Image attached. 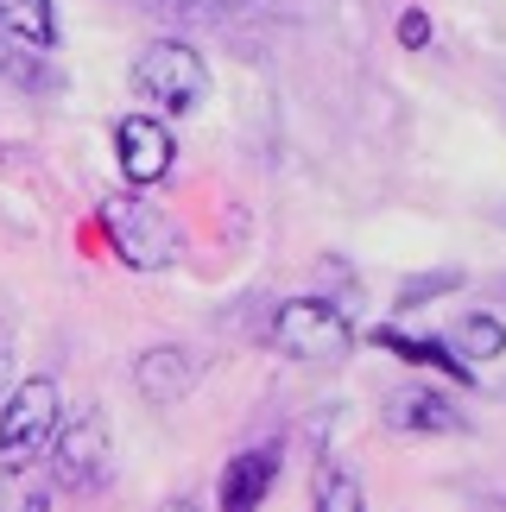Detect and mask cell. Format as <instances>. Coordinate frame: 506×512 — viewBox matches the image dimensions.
Segmentation results:
<instances>
[{
    "instance_id": "16",
    "label": "cell",
    "mask_w": 506,
    "mask_h": 512,
    "mask_svg": "<svg viewBox=\"0 0 506 512\" xmlns=\"http://www.w3.org/2000/svg\"><path fill=\"white\" fill-rule=\"evenodd\" d=\"M399 45H405V51H424V45H431V19H424L418 7L399 13Z\"/></svg>"
},
{
    "instance_id": "13",
    "label": "cell",
    "mask_w": 506,
    "mask_h": 512,
    "mask_svg": "<svg viewBox=\"0 0 506 512\" xmlns=\"http://www.w3.org/2000/svg\"><path fill=\"white\" fill-rule=\"evenodd\" d=\"M450 348L462 354V361H500L506 354V323L500 317H462L450 329Z\"/></svg>"
},
{
    "instance_id": "9",
    "label": "cell",
    "mask_w": 506,
    "mask_h": 512,
    "mask_svg": "<svg viewBox=\"0 0 506 512\" xmlns=\"http://www.w3.org/2000/svg\"><path fill=\"white\" fill-rule=\"evenodd\" d=\"M133 386H140L146 405H178L197 386V354L190 348H146L133 361Z\"/></svg>"
},
{
    "instance_id": "8",
    "label": "cell",
    "mask_w": 506,
    "mask_h": 512,
    "mask_svg": "<svg viewBox=\"0 0 506 512\" xmlns=\"http://www.w3.org/2000/svg\"><path fill=\"white\" fill-rule=\"evenodd\" d=\"M272 481H279V443L241 449V456L222 468V512H260Z\"/></svg>"
},
{
    "instance_id": "5",
    "label": "cell",
    "mask_w": 506,
    "mask_h": 512,
    "mask_svg": "<svg viewBox=\"0 0 506 512\" xmlns=\"http://www.w3.org/2000/svg\"><path fill=\"white\" fill-rule=\"evenodd\" d=\"M114 475V437L102 411H76L70 424H57L51 437V481L64 494H95Z\"/></svg>"
},
{
    "instance_id": "4",
    "label": "cell",
    "mask_w": 506,
    "mask_h": 512,
    "mask_svg": "<svg viewBox=\"0 0 506 512\" xmlns=\"http://www.w3.org/2000/svg\"><path fill=\"white\" fill-rule=\"evenodd\" d=\"M102 228H108L114 253H121L133 272H165L171 260H178V228H171V215L152 209L146 196H108Z\"/></svg>"
},
{
    "instance_id": "15",
    "label": "cell",
    "mask_w": 506,
    "mask_h": 512,
    "mask_svg": "<svg viewBox=\"0 0 506 512\" xmlns=\"http://www.w3.org/2000/svg\"><path fill=\"white\" fill-rule=\"evenodd\" d=\"M450 285H462V272H431V279H412V285L399 291V304L412 310L418 298H437V291H450Z\"/></svg>"
},
{
    "instance_id": "6",
    "label": "cell",
    "mask_w": 506,
    "mask_h": 512,
    "mask_svg": "<svg viewBox=\"0 0 506 512\" xmlns=\"http://www.w3.org/2000/svg\"><path fill=\"white\" fill-rule=\"evenodd\" d=\"M114 159H121V177L127 184H159L171 177V159H178V146H171V127L159 114H127L121 127H114Z\"/></svg>"
},
{
    "instance_id": "7",
    "label": "cell",
    "mask_w": 506,
    "mask_h": 512,
    "mask_svg": "<svg viewBox=\"0 0 506 512\" xmlns=\"http://www.w3.org/2000/svg\"><path fill=\"white\" fill-rule=\"evenodd\" d=\"M386 424L405 430V437H450V430H462L469 418L456 411L450 392H431V386H399L393 399H386Z\"/></svg>"
},
{
    "instance_id": "1",
    "label": "cell",
    "mask_w": 506,
    "mask_h": 512,
    "mask_svg": "<svg viewBox=\"0 0 506 512\" xmlns=\"http://www.w3.org/2000/svg\"><path fill=\"white\" fill-rule=\"evenodd\" d=\"M133 89L165 114H197L209 102V64L190 45H178V38H152L133 57Z\"/></svg>"
},
{
    "instance_id": "2",
    "label": "cell",
    "mask_w": 506,
    "mask_h": 512,
    "mask_svg": "<svg viewBox=\"0 0 506 512\" xmlns=\"http://www.w3.org/2000/svg\"><path fill=\"white\" fill-rule=\"evenodd\" d=\"M272 342L304 367H336V361H348V348H355V323L329 298H291V304H279V317H272Z\"/></svg>"
},
{
    "instance_id": "14",
    "label": "cell",
    "mask_w": 506,
    "mask_h": 512,
    "mask_svg": "<svg viewBox=\"0 0 506 512\" xmlns=\"http://www.w3.org/2000/svg\"><path fill=\"white\" fill-rule=\"evenodd\" d=\"M0 512H51V494L26 481V468H7L0 475Z\"/></svg>"
},
{
    "instance_id": "12",
    "label": "cell",
    "mask_w": 506,
    "mask_h": 512,
    "mask_svg": "<svg viewBox=\"0 0 506 512\" xmlns=\"http://www.w3.org/2000/svg\"><path fill=\"white\" fill-rule=\"evenodd\" d=\"M310 512H367L361 481L348 475L342 462H323L317 468V487H310Z\"/></svg>"
},
{
    "instance_id": "11",
    "label": "cell",
    "mask_w": 506,
    "mask_h": 512,
    "mask_svg": "<svg viewBox=\"0 0 506 512\" xmlns=\"http://www.w3.org/2000/svg\"><path fill=\"white\" fill-rule=\"evenodd\" d=\"M0 32H7L19 51H51L57 45L51 0H0Z\"/></svg>"
},
{
    "instance_id": "18",
    "label": "cell",
    "mask_w": 506,
    "mask_h": 512,
    "mask_svg": "<svg viewBox=\"0 0 506 512\" xmlns=\"http://www.w3.org/2000/svg\"><path fill=\"white\" fill-rule=\"evenodd\" d=\"M7 373H13V354H7V342H0V386H7Z\"/></svg>"
},
{
    "instance_id": "3",
    "label": "cell",
    "mask_w": 506,
    "mask_h": 512,
    "mask_svg": "<svg viewBox=\"0 0 506 512\" xmlns=\"http://www.w3.org/2000/svg\"><path fill=\"white\" fill-rule=\"evenodd\" d=\"M57 424H64V399H57V380L32 373L26 386H13L7 411H0V468H26L51 449Z\"/></svg>"
},
{
    "instance_id": "10",
    "label": "cell",
    "mask_w": 506,
    "mask_h": 512,
    "mask_svg": "<svg viewBox=\"0 0 506 512\" xmlns=\"http://www.w3.org/2000/svg\"><path fill=\"white\" fill-rule=\"evenodd\" d=\"M374 342L386 354H399V361H412V367H437V373H450V380H475V367L462 361V354L450 342H437V336H405V329H374Z\"/></svg>"
},
{
    "instance_id": "17",
    "label": "cell",
    "mask_w": 506,
    "mask_h": 512,
    "mask_svg": "<svg viewBox=\"0 0 506 512\" xmlns=\"http://www.w3.org/2000/svg\"><path fill=\"white\" fill-rule=\"evenodd\" d=\"M159 512H203V506H197V500H184V494H178V500H165Z\"/></svg>"
}]
</instances>
